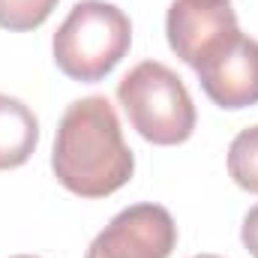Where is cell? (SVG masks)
<instances>
[{
    "mask_svg": "<svg viewBox=\"0 0 258 258\" xmlns=\"http://www.w3.org/2000/svg\"><path fill=\"white\" fill-rule=\"evenodd\" d=\"M51 168L57 183L78 198H105L132 180L135 156L123 141L117 111L105 96L75 99L63 111Z\"/></svg>",
    "mask_w": 258,
    "mask_h": 258,
    "instance_id": "6da1fadb",
    "label": "cell"
},
{
    "mask_svg": "<svg viewBox=\"0 0 258 258\" xmlns=\"http://www.w3.org/2000/svg\"><path fill=\"white\" fill-rule=\"evenodd\" d=\"M132 21L123 9L105 0H81L69 9L51 39L54 63L72 81H102L126 57Z\"/></svg>",
    "mask_w": 258,
    "mask_h": 258,
    "instance_id": "7a4b0ae2",
    "label": "cell"
},
{
    "mask_svg": "<svg viewBox=\"0 0 258 258\" xmlns=\"http://www.w3.org/2000/svg\"><path fill=\"white\" fill-rule=\"evenodd\" d=\"M117 102L123 105L129 126L156 147H174L189 141L198 123L195 102L183 78L159 60H141L117 84Z\"/></svg>",
    "mask_w": 258,
    "mask_h": 258,
    "instance_id": "3957f363",
    "label": "cell"
},
{
    "mask_svg": "<svg viewBox=\"0 0 258 258\" xmlns=\"http://www.w3.org/2000/svg\"><path fill=\"white\" fill-rule=\"evenodd\" d=\"M177 225L162 204L123 207L90 243L84 258H171Z\"/></svg>",
    "mask_w": 258,
    "mask_h": 258,
    "instance_id": "277c9868",
    "label": "cell"
},
{
    "mask_svg": "<svg viewBox=\"0 0 258 258\" xmlns=\"http://www.w3.org/2000/svg\"><path fill=\"white\" fill-rule=\"evenodd\" d=\"M237 33L240 24L231 0H174L165 15L171 51L192 69Z\"/></svg>",
    "mask_w": 258,
    "mask_h": 258,
    "instance_id": "5b68a950",
    "label": "cell"
},
{
    "mask_svg": "<svg viewBox=\"0 0 258 258\" xmlns=\"http://www.w3.org/2000/svg\"><path fill=\"white\" fill-rule=\"evenodd\" d=\"M207 99L225 111L258 105V39L243 30L195 66Z\"/></svg>",
    "mask_w": 258,
    "mask_h": 258,
    "instance_id": "8992f818",
    "label": "cell"
},
{
    "mask_svg": "<svg viewBox=\"0 0 258 258\" xmlns=\"http://www.w3.org/2000/svg\"><path fill=\"white\" fill-rule=\"evenodd\" d=\"M39 144L36 114L15 96L0 93V171L21 168Z\"/></svg>",
    "mask_w": 258,
    "mask_h": 258,
    "instance_id": "52a82bcc",
    "label": "cell"
},
{
    "mask_svg": "<svg viewBox=\"0 0 258 258\" xmlns=\"http://www.w3.org/2000/svg\"><path fill=\"white\" fill-rule=\"evenodd\" d=\"M228 177L243 189L258 195V123L240 129L228 144Z\"/></svg>",
    "mask_w": 258,
    "mask_h": 258,
    "instance_id": "ba28073f",
    "label": "cell"
},
{
    "mask_svg": "<svg viewBox=\"0 0 258 258\" xmlns=\"http://www.w3.org/2000/svg\"><path fill=\"white\" fill-rule=\"evenodd\" d=\"M57 9V0H0V27L3 30H36Z\"/></svg>",
    "mask_w": 258,
    "mask_h": 258,
    "instance_id": "9c48e42d",
    "label": "cell"
},
{
    "mask_svg": "<svg viewBox=\"0 0 258 258\" xmlns=\"http://www.w3.org/2000/svg\"><path fill=\"white\" fill-rule=\"evenodd\" d=\"M240 240L246 246V252L252 258H258V204L249 207V213L243 216V225H240Z\"/></svg>",
    "mask_w": 258,
    "mask_h": 258,
    "instance_id": "30bf717a",
    "label": "cell"
},
{
    "mask_svg": "<svg viewBox=\"0 0 258 258\" xmlns=\"http://www.w3.org/2000/svg\"><path fill=\"white\" fill-rule=\"evenodd\" d=\"M192 258H222V255H213V252H204V255H192Z\"/></svg>",
    "mask_w": 258,
    "mask_h": 258,
    "instance_id": "8fae6325",
    "label": "cell"
},
{
    "mask_svg": "<svg viewBox=\"0 0 258 258\" xmlns=\"http://www.w3.org/2000/svg\"><path fill=\"white\" fill-rule=\"evenodd\" d=\"M12 258H36V255H12Z\"/></svg>",
    "mask_w": 258,
    "mask_h": 258,
    "instance_id": "7c38bea8",
    "label": "cell"
}]
</instances>
